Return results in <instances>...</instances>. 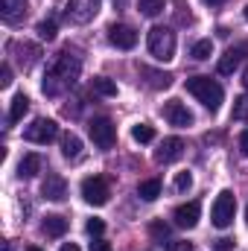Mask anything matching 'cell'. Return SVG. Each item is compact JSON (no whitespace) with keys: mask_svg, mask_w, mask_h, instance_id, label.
<instances>
[{"mask_svg":"<svg viewBox=\"0 0 248 251\" xmlns=\"http://www.w3.org/2000/svg\"><path fill=\"white\" fill-rule=\"evenodd\" d=\"M79 70H82L79 59H76L70 50H64V53H59V56L53 59V64L47 67L44 82H41V91H44L47 97H62L64 91H70V88L76 85Z\"/></svg>","mask_w":248,"mask_h":251,"instance_id":"6da1fadb","label":"cell"},{"mask_svg":"<svg viewBox=\"0 0 248 251\" xmlns=\"http://www.w3.org/2000/svg\"><path fill=\"white\" fill-rule=\"evenodd\" d=\"M187 91H190L207 111H219V105H222V100H225L222 85H219L216 79H210V76H193V79H187Z\"/></svg>","mask_w":248,"mask_h":251,"instance_id":"7a4b0ae2","label":"cell"},{"mask_svg":"<svg viewBox=\"0 0 248 251\" xmlns=\"http://www.w3.org/2000/svg\"><path fill=\"white\" fill-rule=\"evenodd\" d=\"M146 44H149V53L158 62H173V56H175V32L170 26H152Z\"/></svg>","mask_w":248,"mask_h":251,"instance_id":"3957f363","label":"cell"},{"mask_svg":"<svg viewBox=\"0 0 248 251\" xmlns=\"http://www.w3.org/2000/svg\"><path fill=\"white\" fill-rule=\"evenodd\" d=\"M234 213H237V196L231 190H222L213 201V210H210V219L216 228H228L234 222Z\"/></svg>","mask_w":248,"mask_h":251,"instance_id":"277c9868","label":"cell"},{"mask_svg":"<svg viewBox=\"0 0 248 251\" xmlns=\"http://www.w3.org/2000/svg\"><path fill=\"white\" fill-rule=\"evenodd\" d=\"M88 134H91V140H94L99 149H111L114 140H117V128H114V123H111L108 117L91 120V123H88Z\"/></svg>","mask_w":248,"mask_h":251,"instance_id":"5b68a950","label":"cell"},{"mask_svg":"<svg viewBox=\"0 0 248 251\" xmlns=\"http://www.w3.org/2000/svg\"><path fill=\"white\" fill-rule=\"evenodd\" d=\"M99 6H102V0H70L67 9H64V15H67V21H73V24H88V21L97 18Z\"/></svg>","mask_w":248,"mask_h":251,"instance_id":"8992f818","label":"cell"},{"mask_svg":"<svg viewBox=\"0 0 248 251\" xmlns=\"http://www.w3.org/2000/svg\"><path fill=\"white\" fill-rule=\"evenodd\" d=\"M56 134H59V126H56V120H47V117L32 120V126H26V131H24V137L29 143H41V146L56 140Z\"/></svg>","mask_w":248,"mask_h":251,"instance_id":"52a82bcc","label":"cell"},{"mask_svg":"<svg viewBox=\"0 0 248 251\" xmlns=\"http://www.w3.org/2000/svg\"><path fill=\"white\" fill-rule=\"evenodd\" d=\"M108 196H111V190H108V184H105V178L91 176V178H85V181H82V199H85L88 204L102 207V204L108 201Z\"/></svg>","mask_w":248,"mask_h":251,"instance_id":"ba28073f","label":"cell"},{"mask_svg":"<svg viewBox=\"0 0 248 251\" xmlns=\"http://www.w3.org/2000/svg\"><path fill=\"white\" fill-rule=\"evenodd\" d=\"M181 155H184V140H181V137H167V140L158 146L155 161H158V164H175Z\"/></svg>","mask_w":248,"mask_h":251,"instance_id":"9c48e42d","label":"cell"},{"mask_svg":"<svg viewBox=\"0 0 248 251\" xmlns=\"http://www.w3.org/2000/svg\"><path fill=\"white\" fill-rule=\"evenodd\" d=\"M164 120L170 126H178V128H184V126H193V114L187 111L184 102H178V100H170L167 105H164Z\"/></svg>","mask_w":248,"mask_h":251,"instance_id":"30bf717a","label":"cell"},{"mask_svg":"<svg viewBox=\"0 0 248 251\" xmlns=\"http://www.w3.org/2000/svg\"><path fill=\"white\" fill-rule=\"evenodd\" d=\"M108 41H111L117 50H131V47L137 44V32H134L131 26H125V24H114V26L108 29Z\"/></svg>","mask_w":248,"mask_h":251,"instance_id":"8fae6325","label":"cell"},{"mask_svg":"<svg viewBox=\"0 0 248 251\" xmlns=\"http://www.w3.org/2000/svg\"><path fill=\"white\" fill-rule=\"evenodd\" d=\"M41 196L50 199V201H62L64 196H67V181H64L59 173H47V178L41 184Z\"/></svg>","mask_w":248,"mask_h":251,"instance_id":"7c38bea8","label":"cell"},{"mask_svg":"<svg viewBox=\"0 0 248 251\" xmlns=\"http://www.w3.org/2000/svg\"><path fill=\"white\" fill-rule=\"evenodd\" d=\"M198 213H201L198 201H187V204H181V207H175L173 219H175L178 228H196V225H198Z\"/></svg>","mask_w":248,"mask_h":251,"instance_id":"4fadbf2b","label":"cell"},{"mask_svg":"<svg viewBox=\"0 0 248 251\" xmlns=\"http://www.w3.org/2000/svg\"><path fill=\"white\" fill-rule=\"evenodd\" d=\"M0 15L6 24H18L26 15V0H0Z\"/></svg>","mask_w":248,"mask_h":251,"instance_id":"5bb4252c","label":"cell"},{"mask_svg":"<svg viewBox=\"0 0 248 251\" xmlns=\"http://www.w3.org/2000/svg\"><path fill=\"white\" fill-rule=\"evenodd\" d=\"M41 167H44V161H41V155H24L21 158V164H18V176L21 178H32V176H38L41 173Z\"/></svg>","mask_w":248,"mask_h":251,"instance_id":"9a60e30c","label":"cell"},{"mask_svg":"<svg viewBox=\"0 0 248 251\" xmlns=\"http://www.w3.org/2000/svg\"><path fill=\"white\" fill-rule=\"evenodd\" d=\"M243 53H246L243 47H231V50L219 59V73H222V76H231V73L240 67V62H243Z\"/></svg>","mask_w":248,"mask_h":251,"instance_id":"2e32d148","label":"cell"},{"mask_svg":"<svg viewBox=\"0 0 248 251\" xmlns=\"http://www.w3.org/2000/svg\"><path fill=\"white\" fill-rule=\"evenodd\" d=\"M26 111H29V97H26V94H15V100H12V105H9V123L24 120Z\"/></svg>","mask_w":248,"mask_h":251,"instance_id":"e0dca14e","label":"cell"},{"mask_svg":"<svg viewBox=\"0 0 248 251\" xmlns=\"http://www.w3.org/2000/svg\"><path fill=\"white\" fill-rule=\"evenodd\" d=\"M62 155L67 161H79L82 158V140L76 134H64L62 137Z\"/></svg>","mask_w":248,"mask_h":251,"instance_id":"ac0fdd59","label":"cell"},{"mask_svg":"<svg viewBox=\"0 0 248 251\" xmlns=\"http://www.w3.org/2000/svg\"><path fill=\"white\" fill-rule=\"evenodd\" d=\"M41 231H44L47 237H64V234H67V219L53 213V216H47V219H44Z\"/></svg>","mask_w":248,"mask_h":251,"instance_id":"d6986e66","label":"cell"},{"mask_svg":"<svg viewBox=\"0 0 248 251\" xmlns=\"http://www.w3.org/2000/svg\"><path fill=\"white\" fill-rule=\"evenodd\" d=\"M137 196H140L143 201H155V199L161 196V181H158V178L140 181V187H137Z\"/></svg>","mask_w":248,"mask_h":251,"instance_id":"ffe728a7","label":"cell"},{"mask_svg":"<svg viewBox=\"0 0 248 251\" xmlns=\"http://www.w3.org/2000/svg\"><path fill=\"white\" fill-rule=\"evenodd\" d=\"M190 56H193L196 62H207V59L213 56V41H210V38L196 41V44H193V50H190Z\"/></svg>","mask_w":248,"mask_h":251,"instance_id":"44dd1931","label":"cell"},{"mask_svg":"<svg viewBox=\"0 0 248 251\" xmlns=\"http://www.w3.org/2000/svg\"><path fill=\"white\" fill-rule=\"evenodd\" d=\"M94 94H99V97H117V82L108 79V76H97L94 79Z\"/></svg>","mask_w":248,"mask_h":251,"instance_id":"7402d4cb","label":"cell"},{"mask_svg":"<svg viewBox=\"0 0 248 251\" xmlns=\"http://www.w3.org/2000/svg\"><path fill=\"white\" fill-rule=\"evenodd\" d=\"M140 76H149V85L152 88H170L173 85V76L170 73H155L149 67H140Z\"/></svg>","mask_w":248,"mask_h":251,"instance_id":"603a6c76","label":"cell"},{"mask_svg":"<svg viewBox=\"0 0 248 251\" xmlns=\"http://www.w3.org/2000/svg\"><path fill=\"white\" fill-rule=\"evenodd\" d=\"M164 6H167V0H137V9H140L146 18H158V15L164 12Z\"/></svg>","mask_w":248,"mask_h":251,"instance_id":"cb8c5ba5","label":"cell"},{"mask_svg":"<svg viewBox=\"0 0 248 251\" xmlns=\"http://www.w3.org/2000/svg\"><path fill=\"white\" fill-rule=\"evenodd\" d=\"M131 137H134L137 143H152V140H155V128L149 123H137L131 128Z\"/></svg>","mask_w":248,"mask_h":251,"instance_id":"d4e9b609","label":"cell"},{"mask_svg":"<svg viewBox=\"0 0 248 251\" xmlns=\"http://www.w3.org/2000/svg\"><path fill=\"white\" fill-rule=\"evenodd\" d=\"M231 117H234V120H248V94H243V97L234 100V111H231Z\"/></svg>","mask_w":248,"mask_h":251,"instance_id":"484cf974","label":"cell"},{"mask_svg":"<svg viewBox=\"0 0 248 251\" xmlns=\"http://www.w3.org/2000/svg\"><path fill=\"white\" fill-rule=\"evenodd\" d=\"M38 38L41 41H53L56 38V21H41L38 24Z\"/></svg>","mask_w":248,"mask_h":251,"instance_id":"4316f807","label":"cell"},{"mask_svg":"<svg viewBox=\"0 0 248 251\" xmlns=\"http://www.w3.org/2000/svg\"><path fill=\"white\" fill-rule=\"evenodd\" d=\"M190 187H193V176H190V173H178V176H175V190H178V193H187Z\"/></svg>","mask_w":248,"mask_h":251,"instance_id":"83f0119b","label":"cell"},{"mask_svg":"<svg viewBox=\"0 0 248 251\" xmlns=\"http://www.w3.org/2000/svg\"><path fill=\"white\" fill-rule=\"evenodd\" d=\"M85 228H88V234H91V237H102L105 222H102V219H88V225H85Z\"/></svg>","mask_w":248,"mask_h":251,"instance_id":"f1b7e54d","label":"cell"},{"mask_svg":"<svg viewBox=\"0 0 248 251\" xmlns=\"http://www.w3.org/2000/svg\"><path fill=\"white\" fill-rule=\"evenodd\" d=\"M149 231H152V237H155V240H167V237H170V228H167L164 222H152V228H149Z\"/></svg>","mask_w":248,"mask_h":251,"instance_id":"f546056e","label":"cell"},{"mask_svg":"<svg viewBox=\"0 0 248 251\" xmlns=\"http://www.w3.org/2000/svg\"><path fill=\"white\" fill-rule=\"evenodd\" d=\"M0 85H3V88L12 85V67H9V62L3 64V70H0Z\"/></svg>","mask_w":248,"mask_h":251,"instance_id":"4dcf8cb0","label":"cell"},{"mask_svg":"<svg viewBox=\"0 0 248 251\" xmlns=\"http://www.w3.org/2000/svg\"><path fill=\"white\" fill-rule=\"evenodd\" d=\"M91 251H111V243H105V240L94 237V243H91Z\"/></svg>","mask_w":248,"mask_h":251,"instance_id":"1f68e13d","label":"cell"},{"mask_svg":"<svg viewBox=\"0 0 248 251\" xmlns=\"http://www.w3.org/2000/svg\"><path fill=\"white\" fill-rule=\"evenodd\" d=\"M231 243H234V240L222 237V240H216V249H219V251H228V249H231Z\"/></svg>","mask_w":248,"mask_h":251,"instance_id":"d6a6232c","label":"cell"},{"mask_svg":"<svg viewBox=\"0 0 248 251\" xmlns=\"http://www.w3.org/2000/svg\"><path fill=\"white\" fill-rule=\"evenodd\" d=\"M240 149H243V155H248V128L240 134Z\"/></svg>","mask_w":248,"mask_h":251,"instance_id":"836d02e7","label":"cell"},{"mask_svg":"<svg viewBox=\"0 0 248 251\" xmlns=\"http://www.w3.org/2000/svg\"><path fill=\"white\" fill-rule=\"evenodd\" d=\"M173 251H193L190 243H173Z\"/></svg>","mask_w":248,"mask_h":251,"instance_id":"e575fe53","label":"cell"},{"mask_svg":"<svg viewBox=\"0 0 248 251\" xmlns=\"http://www.w3.org/2000/svg\"><path fill=\"white\" fill-rule=\"evenodd\" d=\"M59 251H79V246H73V243H64Z\"/></svg>","mask_w":248,"mask_h":251,"instance_id":"d590c367","label":"cell"},{"mask_svg":"<svg viewBox=\"0 0 248 251\" xmlns=\"http://www.w3.org/2000/svg\"><path fill=\"white\" fill-rule=\"evenodd\" d=\"M204 3H207V6H222L225 0H204Z\"/></svg>","mask_w":248,"mask_h":251,"instance_id":"8d00e7d4","label":"cell"},{"mask_svg":"<svg viewBox=\"0 0 248 251\" xmlns=\"http://www.w3.org/2000/svg\"><path fill=\"white\" fill-rule=\"evenodd\" d=\"M243 85L248 88V67H246V73H243Z\"/></svg>","mask_w":248,"mask_h":251,"instance_id":"74e56055","label":"cell"},{"mask_svg":"<svg viewBox=\"0 0 248 251\" xmlns=\"http://www.w3.org/2000/svg\"><path fill=\"white\" fill-rule=\"evenodd\" d=\"M26 251H41V249H38V246H29V249H26Z\"/></svg>","mask_w":248,"mask_h":251,"instance_id":"f35d334b","label":"cell"},{"mask_svg":"<svg viewBox=\"0 0 248 251\" xmlns=\"http://www.w3.org/2000/svg\"><path fill=\"white\" fill-rule=\"evenodd\" d=\"M246 222H248V210H246Z\"/></svg>","mask_w":248,"mask_h":251,"instance_id":"ab89813d","label":"cell"},{"mask_svg":"<svg viewBox=\"0 0 248 251\" xmlns=\"http://www.w3.org/2000/svg\"><path fill=\"white\" fill-rule=\"evenodd\" d=\"M246 18H248V6H246Z\"/></svg>","mask_w":248,"mask_h":251,"instance_id":"60d3db41","label":"cell"}]
</instances>
